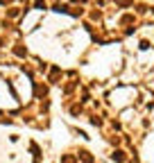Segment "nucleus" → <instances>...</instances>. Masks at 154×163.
Masks as SVG:
<instances>
[{"mask_svg":"<svg viewBox=\"0 0 154 163\" xmlns=\"http://www.w3.org/2000/svg\"><path fill=\"white\" fill-rule=\"evenodd\" d=\"M116 5H118V7H132L134 0H116Z\"/></svg>","mask_w":154,"mask_h":163,"instance_id":"obj_1","label":"nucleus"},{"mask_svg":"<svg viewBox=\"0 0 154 163\" xmlns=\"http://www.w3.org/2000/svg\"><path fill=\"white\" fill-rule=\"evenodd\" d=\"M132 21H134V16H132V14H127V16H122V18H120L122 25H127V23H132Z\"/></svg>","mask_w":154,"mask_h":163,"instance_id":"obj_2","label":"nucleus"},{"mask_svg":"<svg viewBox=\"0 0 154 163\" xmlns=\"http://www.w3.org/2000/svg\"><path fill=\"white\" fill-rule=\"evenodd\" d=\"M113 159H116V161H125V152H120V150L113 152Z\"/></svg>","mask_w":154,"mask_h":163,"instance_id":"obj_3","label":"nucleus"},{"mask_svg":"<svg viewBox=\"0 0 154 163\" xmlns=\"http://www.w3.org/2000/svg\"><path fill=\"white\" fill-rule=\"evenodd\" d=\"M14 52H16L18 57H25V55H27V50H25V48H14Z\"/></svg>","mask_w":154,"mask_h":163,"instance_id":"obj_4","label":"nucleus"},{"mask_svg":"<svg viewBox=\"0 0 154 163\" xmlns=\"http://www.w3.org/2000/svg\"><path fill=\"white\" fill-rule=\"evenodd\" d=\"M34 7H36V9H45V2H43V0H36V2H34Z\"/></svg>","mask_w":154,"mask_h":163,"instance_id":"obj_5","label":"nucleus"},{"mask_svg":"<svg viewBox=\"0 0 154 163\" xmlns=\"http://www.w3.org/2000/svg\"><path fill=\"white\" fill-rule=\"evenodd\" d=\"M0 2H2V5H7V2H14V0H0Z\"/></svg>","mask_w":154,"mask_h":163,"instance_id":"obj_6","label":"nucleus"},{"mask_svg":"<svg viewBox=\"0 0 154 163\" xmlns=\"http://www.w3.org/2000/svg\"><path fill=\"white\" fill-rule=\"evenodd\" d=\"M0 45H2V39H0Z\"/></svg>","mask_w":154,"mask_h":163,"instance_id":"obj_7","label":"nucleus"}]
</instances>
